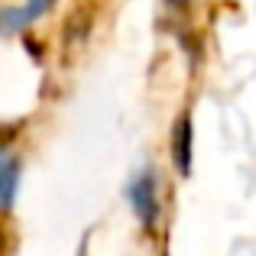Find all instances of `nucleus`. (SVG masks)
I'll use <instances>...</instances> for the list:
<instances>
[{
	"label": "nucleus",
	"mask_w": 256,
	"mask_h": 256,
	"mask_svg": "<svg viewBox=\"0 0 256 256\" xmlns=\"http://www.w3.org/2000/svg\"><path fill=\"white\" fill-rule=\"evenodd\" d=\"M188 4H192V0H166V6H172V10H185Z\"/></svg>",
	"instance_id": "obj_5"
},
{
	"label": "nucleus",
	"mask_w": 256,
	"mask_h": 256,
	"mask_svg": "<svg viewBox=\"0 0 256 256\" xmlns=\"http://www.w3.org/2000/svg\"><path fill=\"white\" fill-rule=\"evenodd\" d=\"M56 0H26L20 10H0V36H13V32L26 30L30 23H36L42 13H49V6Z\"/></svg>",
	"instance_id": "obj_2"
},
{
	"label": "nucleus",
	"mask_w": 256,
	"mask_h": 256,
	"mask_svg": "<svg viewBox=\"0 0 256 256\" xmlns=\"http://www.w3.org/2000/svg\"><path fill=\"white\" fill-rule=\"evenodd\" d=\"M4 246H6V234H4V224H0V253H4Z\"/></svg>",
	"instance_id": "obj_6"
},
{
	"label": "nucleus",
	"mask_w": 256,
	"mask_h": 256,
	"mask_svg": "<svg viewBox=\"0 0 256 256\" xmlns=\"http://www.w3.org/2000/svg\"><path fill=\"white\" fill-rule=\"evenodd\" d=\"M192 117L188 114H182L178 120H175V130H172V162H175V172L182 175V178H188L192 175Z\"/></svg>",
	"instance_id": "obj_3"
},
{
	"label": "nucleus",
	"mask_w": 256,
	"mask_h": 256,
	"mask_svg": "<svg viewBox=\"0 0 256 256\" xmlns=\"http://www.w3.org/2000/svg\"><path fill=\"white\" fill-rule=\"evenodd\" d=\"M126 198H130V208H133V214L140 218V224H143L146 230H152V227H156V220H159V214H162L156 175H152L150 169L140 172L136 178L130 182V188H126Z\"/></svg>",
	"instance_id": "obj_1"
},
{
	"label": "nucleus",
	"mask_w": 256,
	"mask_h": 256,
	"mask_svg": "<svg viewBox=\"0 0 256 256\" xmlns=\"http://www.w3.org/2000/svg\"><path fill=\"white\" fill-rule=\"evenodd\" d=\"M20 188V159L10 150H0V211H10Z\"/></svg>",
	"instance_id": "obj_4"
}]
</instances>
